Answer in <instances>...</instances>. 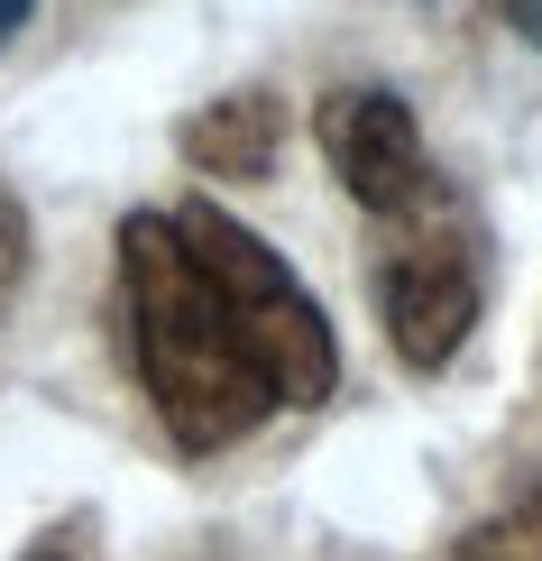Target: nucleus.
Wrapping results in <instances>:
<instances>
[{
    "label": "nucleus",
    "instance_id": "f257e3e1",
    "mask_svg": "<svg viewBox=\"0 0 542 561\" xmlns=\"http://www.w3.org/2000/svg\"><path fill=\"white\" fill-rule=\"evenodd\" d=\"M120 313H129V359L148 387L157 424L175 433V451H230L276 414V387L257 368L249 332L230 322L221 286L184 249L175 213H129L120 221Z\"/></svg>",
    "mask_w": 542,
    "mask_h": 561
},
{
    "label": "nucleus",
    "instance_id": "f03ea898",
    "mask_svg": "<svg viewBox=\"0 0 542 561\" xmlns=\"http://www.w3.org/2000/svg\"><path fill=\"white\" fill-rule=\"evenodd\" d=\"M175 230H184V249L203 259V276L221 286L230 322L249 332L276 405H322V396L341 387V341H332V322H322V304L303 295V276L276 259L249 221H230L221 203H184Z\"/></svg>",
    "mask_w": 542,
    "mask_h": 561
},
{
    "label": "nucleus",
    "instance_id": "7ed1b4c3",
    "mask_svg": "<svg viewBox=\"0 0 542 561\" xmlns=\"http://www.w3.org/2000/svg\"><path fill=\"white\" fill-rule=\"evenodd\" d=\"M478 240H469L460 221L441 230H405V240L377 259V322H387L395 359L405 368H451L469 322H478Z\"/></svg>",
    "mask_w": 542,
    "mask_h": 561
},
{
    "label": "nucleus",
    "instance_id": "20e7f679",
    "mask_svg": "<svg viewBox=\"0 0 542 561\" xmlns=\"http://www.w3.org/2000/svg\"><path fill=\"white\" fill-rule=\"evenodd\" d=\"M313 138H322V157H332L341 194L359 203V213H377V221L433 213V157H423V129H414L405 92H387V83L322 92Z\"/></svg>",
    "mask_w": 542,
    "mask_h": 561
},
{
    "label": "nucleus",
    "instance_id": "39448f33",
    "mask_svg": "<svg viewBox=\"0 0 542 561\" xmlns=\"http://www.w3.org/2000/svg\"><path fill=\"white\" fill-rule=\"evenodd\" d=\"M276 148H286V102L276 92H221L211 111L184 121V157L221 184H257L276 167Z\"/></svg>",
    "mask_w": 542,
    "mask_h": 561
},
{
    "label": "nucleus",
    "instance_id": "423d86ee",
    "mask_svg": "<svg viewBox=\"0 0 542 561\" xmlns=\"http://www.w3.org/2000/svg\"><path fill=\"white\" fill-rule=\"evenodd\" d=\"M451 561H542V470L515 488V497L497 506V516H478L451 543Z\"/></svg>",
    "mask_w": 542,
    "mask_h": 561
},
{
    "label": "nucleus",
    "instance_id": "0eeeda50",
    "mask_svg": "<svg viewBox=\"0 0 542 561\" xmlns=\"http://www.w3.org/2000/svg\"><path fill=\"white\" fill-rule=\"evenodd\" d=\"M19 286H28V213H19V194L0 184V313H10Z\"/></svg>",
    "mask_w": 542,
    "mask_h": 561
},
{
    "label": "nucleus",
    "instance_id": "6e6552de",
    "mask_svg": "<svg viewBox=\"0 0 542 561\" xmlns=\"http://www.w3.org/2000/svg\"><path fill=\"white\" fill-rule=\"evenodd\" d=\"M506 10H515V28H524V37L542 46V0H506Z\"/></svg>",
    "mask_w": 542,
    "mask_h": 561
},
{
    "label": "nucleus",
    "instance_id": "1a4fd4ad",
    "mask_svg": "<svg viewBox=\"0 0 542 561\" xmlns=\"http://www.w3.org/2000/svg\"><path fill=\"white\" fill-rule=\"evenodd\" d=\"M28 10H37V0H0V46L19 37V19H28Z\"/></svg>",
    "mask_w": 542,
    "mask_h": 561
},
{
    "label": "nucleus",
    "instance_id": "9d476101",
    "mask_svg": "<svg viewBox=\"0 0 542 561\" xmlns=\"http://www.w3.org/2000/svg\"><path fill=\"white\" fill-rule=\"evenodd\" d=\"M28 561H74V552H28Z\"/></svg>",
    "mask_w": 542,
    "mask_h": 561
}]
</instances>
